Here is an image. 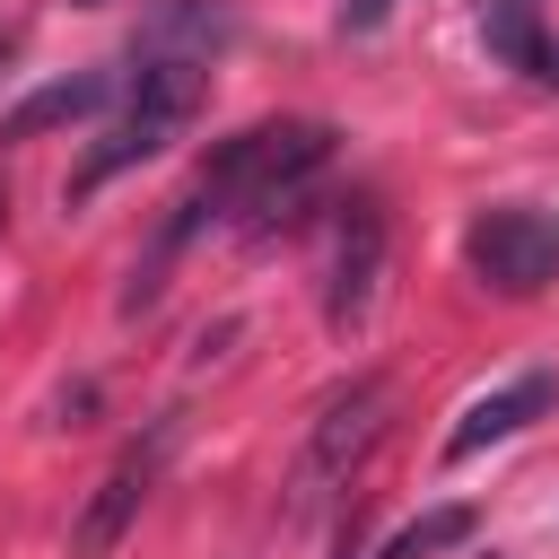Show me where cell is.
Listing matches in <instances>:
<instances>
[{
  "label": "cell",
  "instance_id": "1",
  "mask_svg": "<svg viewBox=\"0 0 559 559\" xmlns=\"http://www.w3.org/2000/svg\"><path fill=\"white\" fill-rule=\"evenodd\" d=\"M323 157H332V122H253V131L218 140V157L201 166L192 201L166 218V245H183L201 218H245V227H262L306 175H323Z\"/></svg>",
  "mask_w": 559,
  "mask_h": 559
},
{
  "label": "cell",
  "instance_id": "2",
  "mask_svg": "<svg viewBox=\"0 0 559 559\" xmlns=\"http://www.w3.org/2000/svg\"><path fill=\"white\" fill-rule=\"evenodd\" d=\"M201 114V70L192 61H148L140 79H131V105H122V122L79 157V175H70V201H87L105 175H122V166H140V157H157L183 122Z\"/></svg>",
  "mask_w": 559,
  "mask_h": 559
},
{
  "label": "cell",
  "instance_id": "3",
  "mask_svg": "<svg viewBox=\"0 0 559 559\" xmlns=\"http://www.w3.org/2000/svg\"><path fill=\"white\" fill-rule=\"evenodd\" d=\"M463 262L498 288V297H542L559 280V218L533 201H498L463 227Z\"/></svg>",
  "mask_w": 559,
  "mask_h": 559
},
{
  "label": "cell",
  "instance_id": "4",
  "mask_svg": "<svg viewBox=\"0 0 559 559\" xmlns=\"http://www.w3.org/2000/svg\"><path fill=\"white\" fill-rule=\"evenodd\" d=\"M384 419H393V376H358L349 393H332V402H323V419H314V437H306V454H297L288 507L306 515L314 498H332V480H349V463L384 437Z\"/></svg>",
  "mask_w": 559,
  "mask_h": 559
},
{
  "label": "cell",
  "instance_id": "5",
  "mask_svg": "<svg viewBox=\"0 0 559 559\" xmlns=\"http://www.w3.org/2000/svg\"><path fill=\"white\" fill-rule=\"evenodd\" d=\"M157 454H166V428H157L148 445H131V454L96 480V498H87L79 524H70V550H79V559H105V550L131 533V515H140V498H148V480H157Z\"/></svg>",
  "mask_w": 559,
  "mask_h": 559
},
{
  "label": "cell",
  "instance_id": "6",
  "mask_svg": "<svg viewBox=\"0 0 559 559\" xmlns=\"http://www.w3.org/2000/svg\"><path fill=\"white\" fill-rule=\"evenodd\" d=\"M376 271H384V218H376V201H349V218H341V236H332V280H323V314H332L341 332L367 314Z\"/></svg>",
  "mask_w": 559,
  "mask_h": 559
},
{
  "label": "cell",
  "instance_id": "7",
  "mask_svg": "<svg viewBox=\"0 0 559 559\" xmlns=\"http://www.w3.org/2000/svg\"><path fill=\"white\" fill-rule=\"evenodd\" d=\"M559 402V376H515V384H498V393H480L463 419H454V437H445V454L463 463V454H480V445H498V437H515L524 419H542Z\"/></svg>",
  "mask_w": 559,
  "mask_h": 559
},
{
  "label": "cell",
  "instance_id": "8",
  "mask_svg": "<svg viewBox=\"0 0 559 559\" xmlns=\"http://www.w3.org/2000/svg\"><path fill=\"white\" fill-rule=\"evenodd\" d=\"M105 96H114V79H96V70L52 79V87H35L17 114H0V140H35V131H52V122H79V114H96Z\"/></svg>",
  "mask_w": 559,
  "mask_h": 559
},
{
  "label": "cell",
  "instance_id": "9",
  "mask_svg": "<svg viewBox=\"0 0 559 559\" xmlns=\"http://www.w3.org/2000/svg\"><path fill=\"white\" fill-rule=\"evenodd\" d=\"M454 542H472V507H437V515H419V524H402L376 559H428V550H454Z\"/></svg>",
  "mask_w": 559,
  "mask_h": 559
},
{
  "label": "cell",
  "instance_id": "10",
  "mask_svg": "<svg viewBox=\"0 0 559 559\" xmlns=\"http://www.w3.org/2000/svg\"><path fill=\"white\" fill-rule=\"evenodd\" d=\"M384 9H393V0H341V26L367 35V26H384Z\"/></svg>",
  "mask_w": 559,
  "mask_h": 559
}]
</instances>
